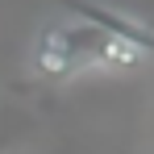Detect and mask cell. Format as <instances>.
<instances>
[]
</instances>
